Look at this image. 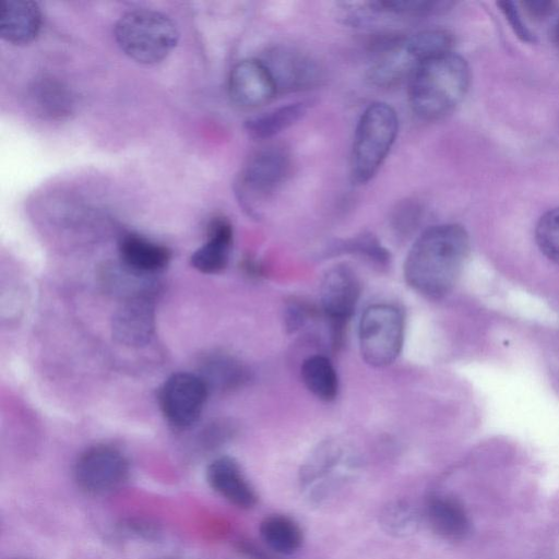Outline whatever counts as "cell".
<instances>
[{
    "label": "cell",
    "instance_id": "1",
    "mask_svg": "<svg viewBox=\"0 0 559 559\" xmlns=\"http://www.w3.org/2000/svg\"><path fill=\"white\" fill-rule=\"evenodd\" d=\"M468 251V235L461 225L429 227L417 237L406 255L405 281L427 298H442L455 285Z\"/></svg>",
    "mask_w": 559,
    "mask_h": 559
},
{
    "label": "cell",
    "instance_id": "2",
    "mask_svg": "<svg viewBox=\"0 0 559 559\" xmlns=\"http://www.w3.org/2000/svg\"><path fill=\"white\" fill-rule=\"evenodd\" d=\"M469 78L466 61L453 51L424 61L408 80L413 111L423 120L444 117L464 98Z\"/></svg>",
    "mask_w": 559,
    "mask_h": 559
},
{
    "label": "cell",
    "instance_id": "3",
    "mask_svg": "<svg viewBox=\"0 0 559 559\" xmlns=\"http://www.w3.org/2000/svg\"><path fill=\"white\" fill-rule=\"evenodd\" d=\"M399 131V118L386 103L370 104L361 114L356 127L350 176L355 183L371 180L385 160Z\"/></svg>",
    "mask_w": 559,
    "mask_h": 559
},
{
    "label": "cell",
    "instance_id": "4",
    "mask_svg": "<svg viewBox=\"0 0 559 559\" xmlns=\"http://www.w3.org/2000/svg\"><path fill=\"white\" fill-rule=\"evenodd\" d=\"M115 37L121 50L143 64L160 62L176 47L179 33L164 13L138 9L124 13L115 25Z\"/></svg>",
    "mask_w": 559,
    "mask_h": 559
},
{
    "label": "cell",
    "instance_id": "5",
    "mask_svg": "<svg viewBox=\"0 0 559 559\" xmlns=\"http://www.w3.org/2000/svg\"><path fill=\"white\" fill-rule=\"evenodd\" d=\"M404 331V316L399 308L390 304L368 307L358 329L362 359L376 368L394 362L403 347Z\"/></svg>",
    "mask_w": 559,
    "mask_h": 559
},
{
    "label": "cell",
    "instance_id": "6",
    "mask_svg": "<svg viewBox=\"0 0 559 559\" xmlns=\"http://www.w3.org/2000/svg\"><path fill=\"white\" fill-rule=\"evenodd\" d=\"M290 170L288 152L277 145L265 146L255 152L243 167L237 194L239 201L249 211H254L286 179Z\"/></svg>",
    "mask_w": 559,
    "mask_h": 559
},
{
    "label": "cell",
    "instance_id": "7",
    "mask_svg": "<svg viewBox=\"0 0 559 559\" xmlns=\"http://www.w3.org/2000/svg\"><path fill=\"white\" fill-rule=\"evenodd\" d=\"M360 296L357 276L346 265H335L323 276L320 287L322 311L330 322L333 346L341 345L343 331Z\"/></svg>",
    "mask_w": 559,
    "mask_h": 559
},
{
    "label": "cell",
    "instance_id": "8",
    "mask_svg": "<svg viewBox=\"0 0 559 559\" xmlns=\"http://www.w3.org/2000/svg\"><path fill=\"white\" fill-rule=\"evenodd\" d=\"M209 386L197 374L178 372L159 390L160 409L170 425L187 428L194 424L205 404Z\"/></svg>",
    "mask_w": 559,
    "mask_h": 559
},
{
    "label": "cell",
    "instance_id": "9",
    "mask_svg": "<svg viewBox=\"0 0 559 559\" xmlns=\"http://www.w3.org/2000/svg\"><path fill=\"white\" fill-rule=\"evenodd\" d=\"M74 474L82 489L100 495L118 489L126 481L129 465L119 450L109 445H96L79 457Z\"/></svg>",
    "mask_w": 559,
    "mask_h": 559
},
{
    "label": "cell",
    "instance_id": "10",
    "mask_svg": "<svg viewBox=\"0 0 559 559\" xmlns=\"http://www.w3.org/2000/svg\"><path fill=\"white\" fill-rule=\"evenodd\" d=\"M231 100L243 108H257L271 102L277 93L273 76L262 60L237 62L228 78Z\"/></svg>",
    "mask_w": 559,
    "mask_h": 559
},
{
    "label": "cell",
    "instance_id": "11",
    "mask_svg": "<svg viewBox=\"0 0 559 559\" xmlns=\"http://www.w3.org/2000/svg\"><path fill=\"white\" fill-rule=\"evenodd\" d=\"M277 92H295L320 83L322 70L308 55L287 47L273 49L265 60Z\"/></svg>",
    "mask_w": 559,
    "mask_h": 559
},
{
    "label": "cell",
    "instance_id": "12",
    "mask_svg": "<svg viewBox=\"0 0 559 559\" xmlns=\"http://www.w3.org/2000/svg\"><path fill=\"white\" fill-rule=\"evenodd\" d=\"M115 338L126 346L145 345L154 332V308L146 295L126 300L112 320Z\"/></svg>",
    "mask_w": 559,
    "mask_h": 559
},
{
    "label": "cell",
    "instance_id": "13",
    "mask_svg": "<svg viewBox=\"0 0 559 559\" xmlns=\"http://www.w3.org/2000/svg\"><path fill=\"white\" fill-rule=\"evenodd\" d=\"M41 27V12L32 0H5L1 5L0 36L2 39L25 45L33 41Z\"/></svg>",
    "mask_w": 559,
    "mask_h": 559
},
{
    "label": "cell",
    "instance_id": "14",
    "mask_svg": "<svg viewBox=\"0 0 559 559\" xmlns=\"http://www.w3.org/2000/svg\"><path fill=\"white\" fill-rule=\"evenodd\" d=\"M207 480L214 490L236 507L249 509L257 502L254 490L230 457L214 460L207 468Z\"/></svg>",
    "mask_w": 559,
    "mask_h": 559
},
{
    "label": "cell",
    "instance_id": "15",
    "mask_svg": "<svg viewBox=\"0 0 559 559\" xmlns=\"http://www.w3.org/2000/svg\"><path fill=\"white\" fill-rule=\"evenodd\" d=\"M233 245V226L225 217L217 216L209 225L207 240L191 255V264L205 274L224 270Z\"/></svg>",
    "mask_w": 559,
    "mask_h": 559
},
{
    "label": "cell",
    "instance_id": "16",
    "mask_svg": "<svg viewBox=\"0 0 559 559\" xmlns=\"http://www.w3.org/2000/svg\"><path fill=\"white\" fill-rule=\"evenodd\" d=\"M119 254L123 265L136 274L159 272L170 260V251L165 246L135 234L121 238Z\"/></svg>",
    "mask_w": 559,
    "mask_h": 559
},
{
    "label": "cell",
    "instance_id": "17",
    "mask_svg": "<svg viewBox=\"0 0 559 559\" xmlns=\"http://www.w3.org/2000/svg\"><path fill=\"white\" fill-rule=\"evenodd\" d=\"M426 519L431 530L448 540L467 536L471 522L463 506L448 496H433L426 507Z\"/></svg>",
    "mask_w": 559,
    "mask_h": 559
},
{
    "label": "cell",
    "instance_id": "18",
    "mask_svg": "<svg viewBox=\"0 0 559 559\" xmlns=\"http://www.w3.org/2000/svg\"><path fill=\"white\" fill-rule=\"evenodd\" d=\"M308 107L309 103L305 100L278 106L248 119L246 130L254 139L273 138L301 119Z\"/></svg>",
    "mask_w": 559,
    "mask_h": 559
},
{
    "label": "cell",
    "instance_id": "19",
    "mask_svg": "<svg viewBox=\"0 0 559 559\" xmlns=\"http://www.w3.org/2000/svg\"><path fill=\"white\" fill-rule=\"evenodd\" d=\"M300 374L306 388L319 400L333 401L338 393L337 372L329 358L314 355L304 360Z\"/></svg>",
    "mask_w": 559,
    "mask_h": 559
},
{
    "label": "cell",
    "instance_id": "20",
    "mask_svg": "<svg viewBox=\"0 0 559 559\" xmlns=\"http://www.w3.org/2000/svg\"><path fill=\"white\" fill-rule=\"evenodd\" d=\"M259 530L263 542L278 554L289 555L301 546L302 532L288 516L278 514L266 516Z\"/></svg>",
    "mask_w": 559,
    "mask_h": 559
},
{
    "label": "cell",
    "instance_id": "21",
    "mask_svg": "<svg viewBox=\"0 0 559 559\" xmlns=\"http://www.w3.org/2000/svg\"><path fill=\"white\" fill-rule=\"evenodd\" d=\"M31 98L39 114L50 118L67 116L72 107L71 96L67 88L51 79L36 82L32 87Z\"/></svg>",
    "mask_w": 559,
    "mask_h": 559
},
{
    "label": "cell",
    "instance_id": "22",
    "mask_svg": "<svg viewBox=\"0 0 559 559\" xmlns=\"http://www.w3.org/2000/svg\"><path fill=\"white\" fill-rule=\"evenodd\" d=\"M368 9L376 13L400 16H423L442 12L451 5L444 1L426 0H378L367 3Z\"/></svg>",
    "mask_w": 559,
    "mask_h": 559
},
{
    "label": "cell",
    "instance_id": "23",
    "mask_svg": "<svg viewBox=\"0 0 559 559\" xmlns=\"http://www.w3.org/2000/svg\"><path fill=\"white\" fill-rule=\"evenodd\" d=\"M206 385L228 390L239 385L245 380L243 368L234 359L225 356L213 357L205 362Z\"/></svg>",
    "mask_w": 559,
    "mask_h": 559
},
{
    "label": "cell",
    "instance_id": "24",
    "mask_svg": "<svg viewBox=\"0 0 559 559\" xmlns=\"http://www.w3.org/2000/svg\"><path fill=\"white\" fill-rule=\"evenodd\" d=\"M383 530L394 536H406L416 531L418 512L407 502L396 501L383 509L380 515Z\"/></svg>",
    "mask_w": 559,
    "mask_h": 559
},
{
    "label": "cell",
    "instance_id": "25",
    "mask_svg": "<svg viewBox=\"0 0 559 559\" xmlns=\"http://www.w3.org/2000/svg\"><path fill=\"white\" fill-rule=\"evenodd\" d=\"M535 238L539 250L559 264V207L546 212L539 218Z\"/></svg>",
    "mask_w": 559,
    "mask_h": 559
},
{
    "label": "cell",
    "instance_id": "26",
    "mask_svg": "<svg viewBox=\"0 0 559 559\" xmlns=\"http://www.w3.org/2000/svg\"><path fill=\"white\" fill-rule=\"evenodd\" d=\"M346 248L367 257L380 265H385L390 260V253L371 235H362L353 239L346 245Z\"/></svg>",
    "mask_w": 559,
    "mask_h": 559
},
{
    "label": "cell",
    "instance_id": "27",
    "mask_svg": "<svg viewBox=\"0 0 559 559\" xmlns=\"http://www.w3.org/2000/svg\"><path fill=\"white\" fill-rule=\"evenodd\" d=\"M497 5L500 8L501 12L508 20L509 24L511 25L513 32L516 34V36L521 40L526 41V43L535 41L534 34H532V32L523 23L521 14H520L519 10L516 9V5L514 2L501 1V2H498Z\"/></svg>",
    "mask_w": 559,
    "mask_h": 559
},
{
    "label": "cell",
    "instance_id": "28",
    "mask_svg": "<svg viewBox=\"0 0 559 559\" xmlns=\"http://www.w3.org/2000/svg\"><path fill=\"white\" fill-rule=\"evenodd\" d=\"M419 217V207L416 202L407 201L397 207L394 219L397 228L408 229L416 225Z\"/></svg>",
    "mask_w": 559,
    "mask_h": 559
},
{
    "label": "cell",
    "instance_id": "29",
    "mask_svg": "<svg viewBox=\"0 0 559 559\" xmlns=\"http://www.w3.org/2000/svg\"><path fill=\"white\" fill-rule=\"evenodd\" d=\"M522 4L535 19H543L551 14L557 8V2L554 1H525Z\"/></svg>",
    "mask_w": 559,
    "mask_h": 559
},
{
    "label": "cell",
    "instance_id": "30",
    "mask_svg": "<svg viewBox=\"0 0 559 559\" xmlns=\"http://www.w3.org/2000/svg\"><path fill=\"white\" fill-rule=\"evenodd\" d=\"M555 40L559 46V21L556 24L555 31H554Z\"/></svg>",
    "mask_w": 559,
    "mask_h": 559
}]
</instances>
